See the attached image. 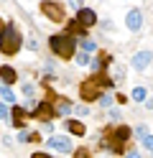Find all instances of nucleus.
I'll return each instance as SVG.
<instances>
[{"label": "nucleus", "instance_id": "1", "mask_svg": "<svg viewBox=\"0 0 153 158\" xmlns=\"http://www.w3.org/2000/svg\"><path fill=\"white\" fill-rule=\"evenodd\" d=\"M107 89H112V77L107 72H97V74H89L79 84V97L82 102H100V97Z\"/></svg>", "mask_w": 153, "mask_h": 158}, {"label": "nucleus", "instance_id": "2", "mask_svg": "<svg viewBox=\"0 0 153 158\" xmlns=\"http://www.w3.org/2000/svg\"><path fill=\"white\" fill-rule=\"evenodd\" d=\"M130 138H133V127H128V125H117L112 133H107V135L100 140V145L105 148V151H112L115 156H120V153H125V145H128Z\"/></svg>", "mask_w": 153, "mask_h": 158}, {"label": "nucleus", "instance_id": "3", "mask_svg": "<svg viewBox=\"0 0 153 158\" xmlns=\"http://www.w3.org/2000/svg\"><path fill=\"white\" fill-rule=\"evenodd\" d=\"M49 48L59 59H71V56H77V36L54 33V36H49Z\"/></svg>", "mask_w": 153, "mask_h": 158}, {"label": "nucleus", "instance_id": "4", "mask_svg": "<svg viewBox=\"0 0 153 158\" xmlns=\"http://www.w3.org/2000/svg\"><path fill=\"white\" fill-rule=\"evenodd\" d=\"M23 48V33L18 31L15 23H8L5 31L0 33V54L3 56H15Z\"/></svg>", "mask_w": 153, "mask_h": 158}, {"label": "nucleus", "instance_id": "5", "mask_svg": "<svg viewBox=\"0 0 153 158\" xmlns=\"http://www.w3.org/2000/svg\"><path fill=\"white\" fill-rule=\"evenodd\" d=\"M41 13H44L51 23H61L64 21V5L54 3V0H44V3H41Z\"/></svg>", "mask_w": 153, "mask_h": 158}, {"label": "nucleus", "instance_id": "6", "mask_svg": "<svg viewBox=\"0 0 153 158\" xmlns=\"http://www.w3.org/2000/svg\"><path fill=\"white\" fill-rule=\"evenodd\" d=\"M31 117H36V120H54V117H56L54 102H51L49 97H46V100H41L33 110H31Z\"/></svg>", "mask_w": 153, "mask_h": 158}, {"label": "nucleus", "instance_id": "7", "mask_svg": "<svg viewBox=\"0 0 153 158\" xmlns=\"http://www.w3.org/2000/svg\"><path fill=\"white\" fill-rule=\"evenodd\" d=\"M46 145L54 148V151H59V153H74V145H71V138L69 135H54V133H51Z\"/></svg>", "mask_w": 153, "mask_h": 158}, {"label": "nucleus", "instance_id": "8", "mask_svg": "<svg viewBox=\"0 0 153 158\" xmlns=\"http://www.w3.org/2000/svg\"><path fill=\"white\" fill-rule=\"evenodd\" d=\"M51 102H54V110H56V117H61V115H69L71 110H74V105H71L66 97H61V94H56V92H49L46 94Z\"/></svg>", "mask_w": 153, "mask_h": 158}, {"label": "nucleus", "instance_id": "9", "mask_svg": "<svg viewBox=\"0 0 153 158\" xmlns=\"http://www.w3.org/2000/svg\"><path fill=\"white\" fill-rule=\"evenodd\" d=\"M125 26H128V31H133V33H138L143 28V10L140 8H133V10L125 13Z\"/></svg>", "mask_w": 153, "mask_h": 158}, {"label": "nucleus", "instance_id": "10", "mask_svg": "<svg viewBox=\"0 0 153 158\" xmlns=\"http://www.w3.org/2000/svg\"><path fill=\"white\" fill-rule=\"evenodd\" d=\"M77 21H79V23L89 31V28L97 23V13L92 10V8H79V10H77Z\"/></svg>", "mask_w": 153, "mask_h": 158}, {"label": "nucleus", "instance_id": "11", "mask_svg": "<svg viewBox=\"0 0 153 158\" xmlns=\"http://www.w3.org/2000/svg\"><path fill=\"white\" fill-rule=\"evenodd\" d=\"M112 61V54H105V51H100V56H95L89 61L92 66V74H97V72H107V64Z\"/></svg>", "mask_w": 153, "mask_h": 158}, {"label": "nucleus", "instance_id": "12", "mask_svg": "<svg viewBox=\"0 0 153 158\" xmlns=\"http://www.w3.org/2000/svg\"><path fill=\"white\" fill-rule=\"evenodd\" d=\"M10 115H13V127H23V123H26V117H31V110L28 107H18V105H13L10 107Z\"/></svg>", "mask_w": 153, "mask_h": 158}, {"label": "nucleus", "instance_id": "13", "mask_svg": "<svg viewBox=\"0 0 153 158\" xmlns=\"http://www.w3.org/2000/svg\"><path fill=\"white\" fill-rule=\"evenodd\" d=\"M151 59H153L151 51H138L135 56H133V69H135V72H146L148 64H151Z\"/></svg>", "mask_w": 153, "mask_h": 158}, {"label": "nucleus", "instance_id": "14", "mask_svg": "<svg viewBox=\"0 0 153 158\" xmlns=\"http://www.w3.org/2000/svg\"><path fill=\"white\" fill-rule=\"evenodd\" d=\"M66 133L69 135H74V138H82V135H87V127H84V123L82 120H66Z\"/></svg>", "mask_w": 153, "mask_h": 158}, {"label": "nucleus", "instance_id": "15", "mask_svg": "<svg viewBox=\"0 0 153 158\" xmlns=\"http://www.w3.org/2000/svg\"><path fill=\"white\" fill-rule=\"evenodd\" d=\"M0 82H5V84L13 87L18 82V72H15L13 66H0Z\"/></svg>", "mask_w": 153, "mask_h": 158}, {"label": "nucleus", "instance_id": "16", "mask_svg": "<svg viewBox=\"0 0 153 158\" xmlns=\"http://www.w3.org/2000/svg\"><path fill=\"white\" fill-rule=\"evenodd\" d=\"M66 33L77 36V38H84V36H87V28L82 26L79 21H69V23H66Z\"/></svg>", "mask_w": 153, "mask_h": 158}, {"label": "nucleus", "instance_id": "17", "mask_svg": "<svg viewBox=\"0 0 153 158\" xmlns=\"http://www.w3.org/2000/svg\"><path fill=\"white\" fill-rule=\"evenodd\" d=\"M0 97H3V102L15 105V92H13V87L5 84V82H0Z\"/></svg>", "mask_w": 153, "mask_h": 158}, {"label": "nucleus", "instance_id": "18", "mask_svg": "<svg viewBox=\"0 0 153 158\" xmlns=\"http://www.w3.org/2000/svg\"><path fill=\"white\" fill-rule=\"evenodd\" d=\"M130 94H133V102H146L148 100V89H146V87H135Z\"/></svg>", "mask_w": 153, "mask_h": 158}, {"label": "nucleus", "instance_id": "19", "mask_svg": "<svg viewBox=\"0 0 153 158\" xmlns=\"http://www.w3.org/2000/svg\"><path fill=\"white\" fill-rule=\"evenodd\" d=\"M74 61L79 64V66H89V61H92V56H89V51H77V56H74Z\"/></svg>", "mask_w": 153, "mask_h": 158}, {"label": "nucleus", "instance_id": "20", "mask_svg": "<svg viewBox=\"0 0 153 158\" xmlns=\"http://www.w3.org/2000/svg\"><path fill=\"white\" fill-rule=\"evenodd\" d=\"M79 46H82V48H84V51H89V54H95V51H97V44H95V41H92V38H87V36H84V38H82V44H79Z\"/></svg>", "mask_w": 153, "mask_h": 158}, {"label": "nucleus", "instance_id": "21", "mask_svg": "<svg viewBox=\"0 0 153 158\" xmlns=\"http://www.w3.org/2000/svg\"><path fill=\"white\" fill-rule=\"evenodd\" d=\"M23 94L28 97V100H33V94H36V87L31 84V82H26V84H23Z\"/></svg>", "mask_w": 153, "mask_h": 158}, {"label": "nucleus", "instance_id": "22", "mask_svg": "<svg viewBox=\"0 0 153 158\" xmlns=\"http://www.w3.org/2000/svg\"><path fill=\"white\" fill-rule=\"evenodd\" d=\"M74 158H92L89 148H74Z\"/></svg>", "mask_w": 153, "mask_h": 158}, {"label": "nucleus", "instance_id": "23", "mask_svg": "<svg viewBox=\"0 0 153 158\" xmlns=\"http://www.w3.org/2000/svg\"><path fill=\"white\" fill-rule=\"evenodd\" d=\"M133 133H135V138H140V140H143V138H146V135H148L151 130H148L146 125H138V127H135V130H133Z\"/></svg>", "mask_w": 153, "mask_h": 158}, {"label": "nucleus", "instance_id": "24", "mask_svg": "<svg viewBox=\"0 0 153 158\" xmlns=\"http://www.w3.org/2000/svg\"><path fill=\"white\" fill-rule=\"evenodd\" d=\"M100 107H112V94H107V92L102 94L100 97Z\"/></svg>", "mask_w": 153, "mask_h": 158}, {"label": "nucleus", "instance_id": "25", "mask_svg": "<svg viewBox=\"0 0 153 158\" xmlns=\"http://www.w3.org/2000/svg\"><path fill=\"white\" fill-rule=\"evenodd\" d=\"M10 110H8V102H0V120H8Z\"/></svg>", "mask_w": 153, "mask_h": 158}, {"label": "nucleus", "instance_id": "26", "mask_svg": "<svg viewBox=\"0 0 153 158\" xmlns=\"http://www.w3.org/2000/svg\"><path fill=\"white\" fill-rule=\"evenodd\" d=\"M143 145H146V148H148V151L153 153V135H151V133H148L146 138H143Z\"/></svg>", "mask_w": 153, "mask_h": 158}, {"label": "nucleus", "instance_id": "27", "mask_svg": "<svg viewBox=\"0 0 153 158\" xmlns=\"http://www.w3.org/2000/svg\"><path fill=\"white\" fill-rule=\"evenodd\" d=\"M18 140H20V143H28V140H31V133H28V130H20V133H18Z\"/></svg>", "mask_w": 153, "mask_h": 158}, {"label": "nucleus", "instance_id": "28", "mask_svg": "<svg viewBox=\"0 0 153 158\" xmlns=\"http://www.w3.org/2000/svg\"><path fill=\"white\" fill-rule=\"evenodd\" d=\"M74 112H77V115H89V110H87V105H79V107H74Z\"/></svg>", "mask_w": 153, "mask_h": 158}, {"label": "nucleus", "instance_id": "29", "mask_svg": "<svg viewBox=\"0 0 153 158\" xmlns=\"http://www.w3.org/2000/svg\"><path fill=\"white\" fill-rule=\"evenodd\" d=\"M125 158H143V156L135 151V148H133V151H128V153H125Z\"/></svg>", "mask_w": 153, "mask_h": 158}, {"label": "nucleus", "instance_id": "30", "mask_svg": "<svg viewBox=\"0 0 153 158\" xmlns=\"http://www.w3.org/2000/svg\"><path fill=\"white\" fill-rule=\"evenodd\" d=\"M28 48H31V51H38V41H36V38H31V41H28Z\"/></svg>", "mask_w": 153, "mask_h": 158}, {"label": "nucleus", "instance_id": "31", "mask_svg": "<svg viewBox=\"0 0 153 158\" xmlns=\"http://www.w3.org/2000/svg\"><path fill=\"white\" fill-rule=\"evenodd\" d=\"M69 5L74 8V10H79V8H82V0H69Z\"/></svg>", "mask_w": 153, "mask_h": 158}, {"label": "nucleus", "instance_id": "32", "mask_svg": "<svg viewBox=\"0 0 153 158\" xmlns=\"http://www.w3.org/2000/svg\"><path fill=\"white\" fill-rule=\"evenodd\" d=\"M31 158H51V156H49V153H41V151H36V153L31 156Z\"/></svg>", "mask_w": 153, "mask_h": 158}, {"label": "nucleus", "instance_id": "33", "mask_svg": "<svg viewBox=\"0 0 153 158\" xmlns=\"http://www.w3.org/2000/svg\"><path fill=\"white\" fill-rule=\"evenodd\" d=\"M5 26H8V23L3 21V18H0V33H3V31H5Z\"/></svg>", "mask_w": 153, "mask_h": 158}]
</instances>
